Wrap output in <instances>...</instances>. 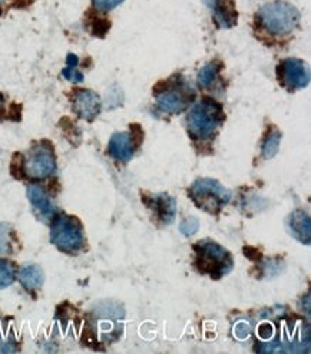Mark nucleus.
I'll list each match as a JSON object with an SVG mask.
<instances>
[{"instance_id": "6", "label": "nucleus", "mask_w": 311, "mask_h": 354, "mask_svg": "<svg viewBox=\"0 0 311 354\" xmlns=\"http://www.w3.org/2000/svg\"><path fill=\"white\" fill-rule=\"evenodd\" d=\"M189 198L200 209L218 215V212L229 203L231 191L224 188L217 180L200 178L194 183L189 189Z\"/></svg>"}, {"instance_id": "25", "label": "nucleus", "mask_w": 311, "mask_h": 354, "mask_svg": "<svg viewBox=\"0 0 311 354\" xmlns=\"http://www.w3.org/2000/svg\"><path fill=\"white\" fill-rule=\"evenodd\" d=\"M2 105H3V97L0 95V109H2Z\"/></svg>"}, {"instance_id": "23", "label": "nucleus", "mask_w": 311, "mask_h": 354, "mask_svg": "<svg viewBox=\"0 0 311 354\" xmlns=\"http://www.w3.org/2000/svg\"><path fill=\"white\" fill-rule=\"evenodd\" d=\"M198 227H200L198 220L194 218V217H189V218H187V220H184L181 223L180 231H181L182 235H185V237H191V235H194V234L197 232Z\"/></svg>"}, {"instance_id": "14", "label": "nucleus", "mask_w": 311, "mask_h": 354, "mask_svg": "<svg viewBox=\"0 0 311 354\" xmlns=\"http://www.w3.org/2000/svg\"><path fill=\"white\" fill-rule=\"evenodd\" d=\"M287 227L290 230V234L293 235L296 240H299L301 244H310L311 225L310 217L305 211L296 209L293 214H290V217L287 220Z\"/></svg>"}, {"instance_id": "8", "label": "nucleus", "mask_w": 311, "mask_h": 354, "mask_svg": "<svg viewBox=\"0 0 311 354\" xmlns=\"http://www.w3.org/2000/svg\"><path fill=\"white\" fill-rule=\"evenodd\" d=\"M277 77L285 91L296 92L307 88L310 84V71L300 59L287 57L277 66Z\"/></svg>"}, {"instance_id": "17", "label": "nucleus", "mask_w": 311, "mask_h": 354, "mask_svg": "<svg viewBox=\"0 0 311 354\" xmlns=\"http://www.w3.org/2000/svg\"><path fill=\"white\" fill-rule=\"evenodd\" d=\"M280 141H281L280 131H277L276 128L268 131V133L265 135L264 141H263V145H261V153H263V158L264 160L274 158V156L279 152Z\"/></svg>"}, {"instance_id": "18", "label": "nucleus", "mask_w": 311, "mask_h": 354, "mask_svg": "<svg viewBox=\"0 0 311 354\" xmlns=\"http://www.w3.org/2000/svg\"><path fill=\"white\" fill-rule=\"evenodd\" d=\"M62 76L66 77L70 82H82L84 81V73L77 69V56L69 53L66 59V68L62 71Z\"/></svg>"}, {"instance_id": "10", "label": "nucleus", "mask_w": 311, "mask_h": 354, "mask_svg": "<svg viewBox=\"0 0 311 354\" xmlns=\"http://www.w3.org/2000/svg\"><path fill=\"white\" fill-rule=\"evenodd\" d=\"M142 201L153 211V217L162 225H169L177 217V201L168 194H153L142 196Z\"/></svg>"}, {"instance_id": "21", "label": "nucleus", "mask_w": 311, "mask_h": 354, "mask_svg": "<svg viewBox=\"0 0 311 354\" xmlns=\"http://www.w3.org/2000/svg\"><path fill=\"white\" fill-rule=\"evenodd\" d=\"M251 333H252V326L249 322L238 320L234 326H232V334H234V337L238 340L248 339Z\"/></svg>"}, {"instance_id": "9", "label": "nucleus", "mask_w": 311, "mask_h": 354, "mask_svg": "<svg viewBox=\"0 0 311 354\" xmlns=\"http://www.w3.org/2000/svg\"><path fill=\"white\" fill-rule=\"evenodd\" d=\"M101 108L102 102L98 93L89 89L75 91L72 96V109L82 120L92 122L101 113Z\"/></svg>"}, {"instance_id": "19", "label": "nucleus", "mask_w": 311, "mask_h": 354, "mask_svg": "<svg viewBox=\"0 0 311 354\" xmlns=\"http://www.w3.org/2000/svg\"><path fill=\"white\" fill-rule=\"evenodd\" d=\"M13 230L10 224H0V254H10L13 250Z\"/></svg>"}, {"instance_id": "4", "label": "nucleus", "mask_w": 311, "mask_h": 354, "mask_svg": "<svg viewBox=\"0 0 311 354\" xmlns=\"http://www.w3.org/2000/svg\"><path fill=\"white\" fill-rule=\"evenodd\" d=\"M192 248L196 252L194 266L201 274L209 275L214 280L225 277L234 268V260L229 251L216 241L201 240Z\"/></svg>"}, {"instance_id": "3", "label": "nucleus", "mask_w": 311, "mask_h": 354, "mask_svg": "<svg viewBox=\"0 0 311 354\" xmlns=\"http://www.w3.org/2000/svg\"><path fill=\"white\" fill-rule=\"evenodd\" d=\"M155 106L165 115H180L196 100V92L181 75H173L153 88Z\"/></svg>"}, {"instance_id": "2", "label": "nucleus", "mask_w": 311, "mask_h": 354, "mask_svg": "<svg viewBox=\"0 0 311 354\" xmlns=\"http://www.w3.org/2000/svg\"><path fill=\"white\" fill-rule=\"evenodd\" d=\"M256 25L270 36H285L293 33L300 24V12L284 0H274L263 5L256 13Z\"/></svg>"}, {"instance_id": "20", "label": "nucleus", "mask_w": 311, "mask_h": 354, "mask_svg": "<svg viewBox=\"0 0 311 354\" xmlns=\"http://www.w3.org/2000/svg\"><path fill=\"white\" fill-rule=\"evenodd\" d=\"M16 279L15 266L6 260H0V290L13 284Z\"/></svg>"}, {"instance_id": "5", "label": "nucleus", "mask_w": 311, "mask_h": 354, "mask_svg": "<svg viewBox=\"0 0 311 354\" xmlns=\"http://www.w3.org/2000/svg\"><path fill=\"white\" fill-rule=\"evenodd\" d=\"M52 244L65 254H77L85 245V235L81 221L70 215H59L52 223Z\"/></svg>"}, {"instance_id": "15", "label": "nucleus", "mask_w": 311, "mask_h": 354, "mask_svg": "<svg viewBox=\"0 0 311 354\" xmlns=\"http://www.w3.org/2000/svg\"><path fill=\"white\" fill-rule=\"evenodd\" d=\"M17 277H19L21 284L29 291L39 290L45 281V275H44L42 268L36 264H29V266L22 267L21 271H19Z\"/></svg>"}, {"instance_id": "7", "label": "nucleus", "mask_w": 311, "mask_h": 354, "mask_svg": "<svg viewBox=\"0 0 311 354\" xmlns=\"http://www.w3.org/2000/svg\"><path fill=\"white\" fill-rule=\"evenodd\" d=\"M22 171L30 180H45L56 171V156L48 141L35 144L25 155Z\"/></svg>"}, {"instance_id": "13", "label": "nucleus", "mask_w": 311, "mask_h": 354, "mask_svg": "<svg viewBox=\"0 0 311 354\" xmlns=\"http://www.w3.org/2000/svg\"><path fill=\"white\" fill-rule=\"evenodd\" d=\"M28 198L37 214V217L45 223L55 218L56 207L49 196V194L41 185H30L28 188Z\"/></svg>"}, {"instance_id": "24", "label": "nucleus", "mask_w": 311, "mask_h": 354, "mask_svg": "<svg viewBox=\"0 0 311 354\" xmlns=\"http://www.w3.org/2000/svg\"><path fill=\"white\" fill-rule=\"evenodd\" d=\"M5 2H6V0H0V13H2V10H3V5H5Z\"/></svg>"}, {"instance_id": "11", "label": "nucleus", "mask_w": 311, "mask_h": 354, "mask_svg": "<svg viewBox=\"0 0 311 354\" xmlns=\"http://www.w3.org/2000/svg\"><path fill=\"white\" fill-rule=\"evenodd\" d=\"M138 145L137 133L131 128V132H116L112 135L108 144V153L116 161L129 162Z\"/></svg>"}, {"instance_id": "12", "label": "nucleus", "mask_w": 311, "mask_h": 354, "mask_svg": "<svg viewBox=\"0 0 311 354\" xmlns=\"http://www.w3.org/2000/svg\"><path fill=\"white\" fill-rule=\"evenodd\" d=\"M212 13V21L218 29H229L237 25L238 12L234 0H204Z\"/></svg>"}, {"instance_id": "16", "label": "nucleus", "mask_w": 311, "mask_h": 354, "mask_svg": "<svg viewBox=\"0 0 311 354\" xmlns=\"http://www.w3.org/2000/svg\"><path fill=\"white\" fill-rule=\"evenodd\" d=\"M223 69V64L221 62H209L207 64L197 76V84L201 89H209L216 81L218 80L220 71Z\"/></svg>"}, {"instance_id": "22", "label": "nucleus", "mask_w": 311, "mask_h": 354, "mask_svg": "<svg viewBox=\"0 0 311 354\" xmlns=\"http://www.w3.org/2000/svg\"><path fill=\"white\" fill-rule=\"evenodd\" d=\"M124 2L125 0H92V5L98 12H111Z\"/></svg>"}, {"instance_id": "1", "label": "nucleus", "mask_w": 311, "mask_h": 354, "mask_svg": "<svg viewBox=\"0 0 311 354\" xmlns=\"http://www.w3.org/2000/svg\"><path fill=\"white\" fill-rule=\"evenodd\" d=\"M225 121L224 108L209 96L194 104L187 115V131L194 142L212 141Z\"/></svg>"}]
</instances>
